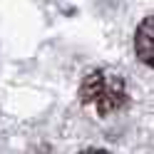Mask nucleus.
Returning a JSON list of instances; mask_svg holds the SVG:
<instances>
[{
    "instance_id": "1",
    "label": "nucleus",
    "mask_w": 154,
    "mask_h": 154,
    "mask_svg": "<svg viewBox=\"0 0 154 154\" xmlns=\"http://www.w3.org/2000/svg\"><path fill=\"white\" fill-rule=\"evenodd\" d=\"M80 97L85 104H90L97 114H112L127 102V87L119 75L109 70H94L82 80Z\"/></svg>"
},
{
    "instance_id": "2",
    "label": "nucleus",
    "mask_w": 154,
    "mask_h": 154,
    "mask_svg": "<svg viewBox=\"0 0 154 154\" xmlns=\"http://www.w3.org/2000/svg\"><path fill=\"white\" fill-rule=\"evenodd\" d=\"M134 50H137V57L154 67V15L142 20V25L137 27V35H134Z\"/></svg>"
},
{
    "instance_id": "3",
    "label": "nucleus",
    "mask_w": 154,
    "mask_h": 154,
    "mask_svg": "<svg viewBox=\"0 0 154 154\" xmlns=\"http://www.w3.org/2000/svg\"><path fill=\"white\" fill-rule=\"evenodd\" d=\"M80 154H109V152H104V149H85Z\"/></svg>"
}]
</instances>
